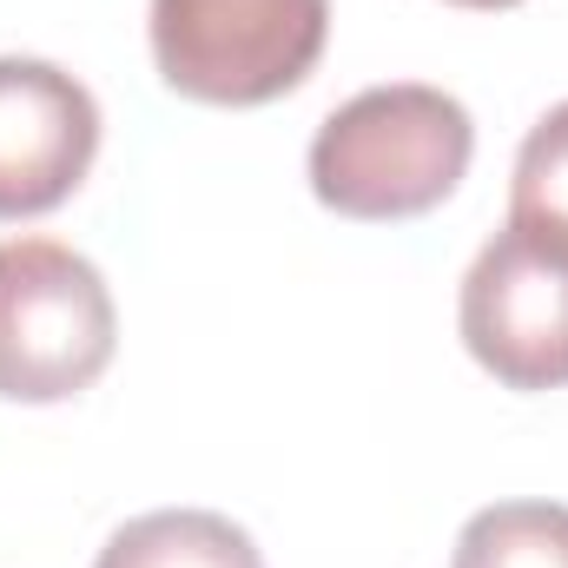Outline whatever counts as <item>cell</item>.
<instances>
[{
  "label": "cell",
  "mask_w": 568,
  "mask_h": 568,
  "mask_svg": "<svg viewBox=\"0 0 568 568\" xmlns=\"http://www.w3.org/2000/svg\"><path fill=\"white\" fill-rule=\"evenodd\" d=\"M476 159V120L456 93L397 80L344 100L311 140V192L337 219L397 225L436 212Z\"/></svg>",
  "instance_id": "6da1fadb"
},
{
  "label": "cell",
  "mask_w": 568,
  "mask_h": 568,
  "mask_svg": "<svg viewBox=\"0 0 568 568\" xmlns=\"http://www.w3.org/2000/svg\"><path fill=\"white\" fill-rule=\"evenodd\" d=\"M120 344V311L93 258L60 239L0 245V397L67 404L100 384Z\"/></svg>",
  "instance_id": "7a4b0ae2"
},
{
  "label": "cell",
  "mask_w": 568,
  "mask_h": 568,
  "mask_svg": "<svg viewBox=\"0 0 568 568\" xmlns=\"http://www.w3.org/2000/svg\"><path fill=\"white\" fill-rule=\"evenodd\" d=\"M331 0H152L145 40L172 93L199 106H265L311 80Z\"/></svg>",
  "instance_id": "3957f363"
},
{
  "label": "cell",
  "mask_w": 568,
  "mask_h": 568,
  "mask_svg": "<svg viewBox=\"0 0 568 568\" xmlns=\"http://www.w3.org/2000/svg\"><path fill=\"white\" fill-rule=\"evenodd\" d=\"M463 351L503 390L568 384V232L509 219L469 265L456 297Z\"/></svg>",
  "instance_id": "277c9868"
},
{
  "label": "cell",
  "mask_w": 568,
  "mask_h": 568,
  "mask_svg": "<svg viewBox=\"0 0 568 568\" xmlns=\"http://www.w3.org/2000/svg\"><path fill=\"white\" fill-rule=\"evenodd\" d=\"M100 159V100L53 60L0 53V219H40Z\"/></svg>",
  "instance_id": "5b68a950"
},
{
  "label": "cell",
  "mask_w": 568,
  "mask_h": 568,
  "mask_svg": "<svg viewBox=\"0 0 568 568\" xmlns=\"http://www.w3.org/2000/svg\"><path fill=\"white\" fill-rule=\"evenodd\" d=\"M93 568H265V556L219 509H152L113 529Z\"/></svg>",
  "instance_id": "8992f818"
},
{
  "label": "cell",
  "mask_w": 568,
  "mask_h": 568,
  "mask_svg": "<svg viewBox=\"0 0 568 568\" xmlns=\"http://www.w3.org/2000/svg\"><path fill=\"white\" fill-rule=\"evenodd\" d=\"M449 568H568V503H496L456 536Z\"/></svg>",
  "instance_id": "52a82bcc"
},
{
  "label": "cell",
  "mask_w": 568,
  "mask_h": 568,
  "mask_svg": "<svg viewBox=\"0 0 568 568\" xmlns=\"http://www.w3.org/2000/svg\"><path fill=\"white\" fill-rule=\"evenodd\" d=\"M509 219L523 225H549L568 232V100L549 106L529 140L516 152V179H509Z\"/></svg>",
  "instance_id": "ba28073f"
},
{
  "label": "cell",
  "mask_w": 568,
  "mask_h": 568,
  "mask_svg": "<svg viewBox=\"0 0 568 568\" xmlns=\"http://www.w3.org/2000/svg\"><path fill=\"white\" fill-rule=\"evenodd\" d=\"M449 7H483V13H496V7H523V0H449Z\"/></svg>",
  "instance_id": "9c48e42d"
}]
</instances>
